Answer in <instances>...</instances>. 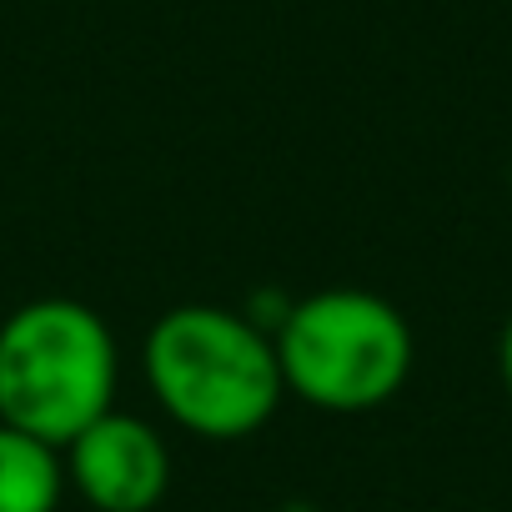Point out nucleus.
Here are the masks:
<instances>
[{
    "mask_svg": "<svg viewBox=\"0 0 512 512\" xmlns=\"http://www.w3.org/2000/svg\"><path fill=\"white\" fill-rule=\"evenodd\" d=\"M61 452L66 477L96 512H151L171 487L166 437L136 412H101Z\"/></svg>",
    "mask_w": 512,
    "mask_h": 512,
    "instance_id": "4",
    "label": "nucleus"
},
{
    "mask_svg": "<svg viewBox=\"0 0 512 512\" xmlns=\"http://www.w3.org/2000/svg\"><path fill=\"white\" fill-rule=\"evenodd\" d=\"M66 462L51 442L0 422V512H56Z\"/></svg>",
    "mask_w": 512,
    "mask_h": 512,
    "instance_id": "5",
    "label": "nucleus"
},
{
    "mask_svg": "<svg viewBox=\"0 0 512 512\" xmlns=\"http://www.w3.org/2000/svg\"><path fill=\"white\" fill-rule=\"evenodd\" d=\"M507 176H512V166H507Z\"/></svg>",
    "mask_w": 512,
    "mask_h": 512,
    "instance_id": "7",
    "label": "nucleus"
},
{
    "mask_svg": "<svg viewBox=\"0 0 512 512\" xmlns=\"http://www.w3.org/2000/svg\"><path fill=\"white\" fill-rule=\"evenodd\" d=\"M116 397V342L101 312L41 297L0 322V422L51 442L81 437Z\"/></svg>",
    "mask_w": 512,
    "mask_h": 512,
    "instance_id": "2",
    "label": "nucleus"
},
{
    "mask_svg": "<svg viewBox=\"0 0 512 512\" xmlns=\"http://www.w3.org/2000/svg\"><path fill=\"white\" fill-rule=\"evenodd\" d=\"M497 372H502V387H507V397H512V317H507L502 342H497Z\"/></svg>",
    "mask_w": 512,
    "mask_h": 512,
    "instance_id": "6",
    "label": "nucleus"
},
{
    "mask_svg": "<svg viewBox=\"0 0 512 512\" xmlns=\"http://www.w3.org/2000/svg\"><path fill=\"white\" fill-rule=\"evenodd\" d=\"M282 387L322 412H372L392 402L412 372L407 317L357 287H332L297 302L272 337Z\"/></svg>",
    "mask_w": 512,
    "mask_h": 512,
    "instance_id": "3",
    "label": "nucleus"
},
{
    "mask_svg": "<svg viewBox=\"0 0 512 512\" xmlns=\"http://www.w3.org/2000/svg\"><path fill=\"white\" fill-rule=\"evenodd\" d=\"M146 382L161 412L211 442H236L267 427L282 402V362L272 337L226 307H171L141 347Z\"/></svg>",
    "mask_w": 512,
    "mask_h": 512,
    "instance_id": "1",
    "label": "nucleus"
}]
</instances>
